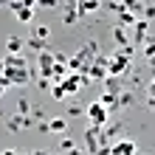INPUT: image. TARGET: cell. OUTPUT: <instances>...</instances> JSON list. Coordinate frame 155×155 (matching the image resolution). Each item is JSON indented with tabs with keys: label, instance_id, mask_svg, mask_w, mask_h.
Returning <instances> with one entry per match:
<instances>
[{
	"label": "cell",
	"instance_id": "32",
	"mask_svg": "<svg viewBox=\"0 0 155 155\" xmlns=\"http://www.w3.org/2000/svg\"><path fill=\"white\" fill-rule=\"evenodd\" d=\"M31 118H34V121H42L45 113H42V110H31Z\"/></svg>",
	"mask_w": 155,
	"mask_h": 155
},
{
	"label": "cell",
	"instance_id": "7",
	"mask_svg": "<svg viewBox=\"0 0 155 155\" xmlns=\"http://www.w3.org/2000/svg\"><path fill=\"white\" fill-rule=\"evenodd\" d=\"M51 68H54V51L37 54V71H40L42 79H51Z\"/></svg>",
	"mask_w": 155,
	"mask_h": 155
},
{
	"label": "cell",
	"instance_id": "20",
	"mask_svg": "<svg viewBox=\"0 0 155 155\" xmlns=\"http://www.w3.org/2000/svg\"><path fill=\"white\" fill-rule=\"evenodd\" d=\"M107 8H110L113 14H121V12H127V8H130V3H127V0H110V3H104Z\"/></svg>",
	"mask_w": 155,
	"mask_h": 155
},
{
	"label": "cell",
	"instance_id": "1",
	"mask_svg": "<svg viewBox=\"0 0 155 155\" xmlns=\"http://www.w3.org/2000/svg\"><path fill=\"white\" fill-rule=\"evenodd\" d=\"M130 68H133V62L127 57H121L118 51H113L110 57H107V76H118L121 79L124 74H130Z\"/></svg>",
	"mask_w": 155,
	"mask_h": 155
},
{
	"label": "cell",
	"instance_id": "9",
	"mask_svg": "<svg viewBox=\"0 0 155 155\" xmlns=\"http://www.w3.org/2000/svg\"><path fill=\"white\" fill-rule=\"evenodd\" d=\"M31 124H34V118H31V116H20V113H17V116H12V118L6 121L8 133H20V130H28Z\"/></svg>",
	"mask_w": 155,
	"mask_h": 155
},
{
	"label": "cell",
	"instance_id": "29",
	"mask_svg": "<svg viewBox=\"0 0 155 155\" xmlns=\"http://www.w3.org/2000/svg\"><path fill=\"white\" fill-rule=\"evenodd\" d=\"M51 96L57 99V102H68V96H65V90H62L59 85H54V87H51Z\"/></svg>",
	"mask_w": 155,
	"mask_h": 155
},
{
	"label": "cell",
	"instance_id": "30",
	"mask_svg": "<svg viewBox=\"0 0 155 155\" xmlns=\"http://www.w3.org/2000/svg\"><path fill=\"white\" fill-rule=\"evenodd\" d=\"M147 107H150V110H155V82L150 85V93H147Z\"/></svg>",
	"mask_w": 155,
	"mask_h": 155
},
{
	"label": "cell",
	"instance_id": "37",
	"mask_svg": "<svg viewBox=\"0 0 155 155\" xmlns=\"http://www.w3.org/2000/svg\"><path fill=\"white\" fill-rule=\"evenodd\" d=\"M0 118H3V110H0Z\"/></svg>",
	"mask_w": 155,
	"mask_h": 155
},
{
	"label": "cell",
	"instance_id": "19",
	"mask_svg": "<svg viewBox=\"0 0 155 155\" xmlns=\"http://www.w3.org/2000/svg\"><path fill=\"white\" fill-rule=\"evenodd\" d=\"M68 130V118H51L48 121V133H65Z\"/></svg>",
	"mask_w": 155,
	"mask_h": 155
},
{
	"label": "cell",
	"instance_id": "17",
	"mask_svg": "<svg viewBox=\"0 0 155 155\" xmlns=\"http://www.w3.org/2000/svg\"><path fill=\"white\" fill-rule=\"evenodd\" d=\"M23 45H25L23 37H8V40H6V54H20Z\"/></svg>",
	"mask_w": 155,
	"mask_h": 155
},
{
	"label": "cell",
	"instance_id": "4",
	"mask_svg": "<svg viewBox=\"0 0 155 155\" xmlns=\"http://www.w3.org/2000/svg\"><path fill=\"white\" fill-rule=\"evenodd\" d=\"M85 76L90 79V82H99V79H107V57H99L87 65V71H85Z\"/></svg>",
	"mask_w": 155,
	"mask_h": 155
},
{
	"label": "cell",
	"instance_id": "31",
	"mask_svg": "<svg viewBox=\"0 0 155 155\" xmlns=\"http://www.w3.org/2000/svg\"><path fill=\"white\" fill-rule=\"evenodd\" d=\"M37 85H40V90H51V87H54L51 79H37Z\"/></svg>",
	"mask_w": 155,
	"mask_h": 155
},
{
	"label": "cell",
	"instance_id": "13",
	"mask_svg": "<svg viewBox=\"0 0 155 155\" xmlns=\"http://www.w3.org/2000/svg\"><path fill=\"white\" fill-rule=\"evenodd\" d=\"M96 102L102 104V107H104V110L110 113V116H113V113L118 110V96H113V93H102V96L96 99Z\"/></svg>",
	"mask_w": 155,
	"mask_h": 155
},
{
	"label": "cell",
	"instance_id": "2",
	"mask_svg": "<svg viewBox=\"0 0 155 155\" xmlns=\"http://www.w3.org/2000/svg\"><path fill=\"white\" fill-rule=\"evenodd\" d=\"M85 116H87L90 127H104L107 121H110V113H107L99 102H90V104L85 107Z\"/></svg>",
	"mask_w": 155,
	"mask_h": 155
},
{
	"label": "cell",
	"instance_id": "15",
	"mask_svg": "<svg viewBox=\"0 0 155 155\" xmlns=\"http://www.w3.org/2000/svg\"><path fill=\"white\" fill-rule=\"evenodd\" d=\"M113 42L118 45V48L130 45V34H127V28H121V25H116V28H113Z\"/></svg>",
	"mask_w": 155,
	"mask_h": 155
},
{
	"label": "cell",
	"instance_id": "36",
	"mask_svg": "<svg viewBox=\"0 0 155 155\" xmlns=\"http://www.w3.org/2000/svg\"><path fill=\"white\" fill-rule=\"evenodd\" d=\"M17 155H34V152H17Z\"/></svg>",
	"mask_w": 155,
	"mask_h": 155
},
{
	"label": "cell",
	"instance_id": "33",
	"mask_svg": "<svg viewBox=\"0 0 155 155\" xmlns=\"http://www.w3.org/2000/svg\"><path fill=\"white\" fill-rule=\"evenodd\" d=\"M0 155H17L14 150H3V152H0Z\"/></svg>",
	"mask_w": 155,
	"mask_h": 155
},
{
	"label": "cell",
	"instance_id": "35",
	"mask_svg": "<svg viewBox=\"0 0 155 155\" xmlns=\"http://www.w3.org/2000/svg\"><path fill=\"white\" fill-rule=\"evenodd\" d=\"M34 155H51V152H42V150H40V152H34Z\"/></svg>",
	"mask_w": 155,
	"mask_h": 155
},
{
	"label": "cell",
	"instance_id": "27",
	"mask_svg": "<svg viewBox=\"0 0 155 155\" xmlns=\"http://www.w3.org/2000/svg\"><path fill=\"white\" fill-rule=\"evenodd\" d=\"M71 150H76V144L71 141V138H62V141H59V152H62V155H68Z\"/></svg>",
	"mask_w": 155,
	"mask_h": 155
},
{
	"label": "cell",
	"instance_id": "23",
	"mask_svg": "<svg viewBox=\"0 0 155 155\" xmlns=\"http://www.w3.org/2000/svg\"><path fill=\"white\" fill-rule=\"evenodd\" d=\"M135 102V93L133 90H121V93H118V107H130Z\"/></svg>",
	"mask_w": 155,
	"mask_h": 155
},
{
	"label": "cell",
	"instance_id": "5",
	"mask_svg": "<svg viewBox=\"0 0 155 155\" xmlns=\"http://www.w3.org/2000/svg\"><path fill=\"white\" fill-rule=\"evenodd\" d=\"M74 57L82 62V65H85V71H87V65H90V62H93L96 57H99V42L96 40H90V42H85V45H82V48L74 54Z\"/></svg>",
	"mask_w": 155,
	"mask_h": 155
},
{
	"label": "cell",
	"instance_id": "28",
	"mask_svg": "<svg viewBox=\"0 0 155 155\" xmlns=\"http://www.w3.org/2000/svg\"><path fill=\"white\" fill-rule=\"evenodd\" d=\"M144 57H147V59H152V57H155V37H150V40H147V45H144Z\"/></svg>",
	"mask_w": 155,
	"mask_h": 155
},
{
	"label": "cell",
	"instance_id": "24",
	"mask_svg": "<svg viewBox=\"0 0 155 155\" xmlns=\"http://www.w3.org/2000/svg\"><path fill=\"white\" fill-rule=\"evenodd\" d=\"M82 113H85V107H82L79 102H71V104H68V116H71V118H79Z\"/></svg>",
	"mask_w": 155,
	"mask_h": 155
},
{
	"label": "cell",
	"instance_id": "34",
	"mask_svg": "<svg viewBox=\"0 0 155 155\" xmlns=\"http://www.w3.org/2000/svg\"><path fill=\"white\" fill-rule=\"evenodd\" d=\"M3 93H6V85H3V82H0V99H3Z\"/></svg>",
	"mask_w": 155,
	"mask_h": 155
},
{
	"label": "cell",
	"instance_id": "3",
	"mask_svg": "<svg viewBox=\"0 0 155 155\" xmlns=\"http://www.w3.org/2000/svg\"><path fill=\"white\" fill-rule=\"evenodd\" d=\"M102 144H107L102 138V127H87L85 130V150H87V155H96Z\"/></svg>",
	"mask_w": 155,
	"mask_h": 155
},
{
	"label": "cell",
	"instance_id": "14",
	"mask_svg": "<svg viewBox=\"0 0 155 155\" xmlns=\"http://www.w3.org/2000/svg\"><path fill=\"white\" fill-rule=\"evenodd\" d=\"M121 90H127V87L121 85V79H118V76H107V79H104V93H113V96H118Z\"/></svg>",
	"mask_w": 155,
	"mask_h": 155
},
{
	"label": "cell",
	"instance_id": "25",
	"mask_svg": "<svg viewBox=\"0 0 155 155\" xmlns=\"http://www.w3.org/2000/svg\"><path fill=\"white\" fill-rule=\"evenodd\" d=\"M25 45H28L31 51H37V54H42V51H48V48H45V42H40V40H34V37H28V40H25Z\"/></svg>",
	"mask_w": 155,
	"mask_h": 155
},
{
	"label": "cell",
	"instance_id": "12",
	"mask_svg": "<svg viewBox=\"0 0 155 155\" xmlns=\"http://www.w3.org/2000/svg\"><path fill=\"white\" fill-rule=\"evenodd\" d=\"M96 8H102L99 0H79V3H76V14L79 17H87V14H93Z\"/></svg>",
	"mask_w": 155,
	"mask_h": 155
},
{
	"label": "cell",
	"instance_id": "26",
	"mask_svg": "<svg viewBox=\"0 0 155 155\" xmlns=\"http://www.w3.org/2000/svg\"><path fill=\"white\" fill-rule=\"evenodd\" d=\"M141 14H144L141 20H147V23H150V20H155V6H152V3H144V8H141Z\"/></svg>",
	"mask_w": 155,
	"mask_h": 155
},
{
	"label": "cell",
	"instance_id": "22",
	"mask_svg": "<svg viewBox=\"0 0 155 155\" xmlns=\"http://www.w3.org/2000/svg\"><path fill=\"white\" fill-rule=\"evenodd\" d=\"M31 37H34V40H40V42H48V37H51V28H48V25H37Z\"/></svg>",
	"mask_w": 155,
	"mask_h": 155
},
{
	"label": "cell",
	"instance_id": "21",
	"mask_svg": "<svg viewBox=\"0 0 155 155\" xmlns=\"http://www.w3.org/2000/svg\"><path fill=\"white\" fill-rule=\"evenodd\" d=\"M31 110H34V107H31V102L25 96L17 99V113H20V116H31Z\"/></svg>",
	"mask_w": 155,
	"mask_h": 155
},
{
	"label": "cell",
	"instance_id": "10",
	"mask_svg": "<svg viewBox=\"0 0 155 155\" xmlns=\"http://www.w3.org/2000/svg\"><path fill=\"white\" fill-rule=\"evenodd\" d=\"M3 68H14V71H20V68H28V62H25V57L23 54H6L3 59Z\"/></svg>",
	"mask_w": 155,
	"mask_h": 155
},
{
	"label": "cell",
	"instance_id": "11",
	"mask_svg": "<svg viewBox=\"0 0 155 155\" xmlns=\"http://www.w3.org/2000/svg\"><path fill=\"white\" fill-rule=\"evenodd\" d=\"M121 130H124V124H121V121H113V124L107 121V124L102 127V138H104L107 144H110V141L116 138V135H121Z\"/></svg>",
	"mask_w": 155,
	"mask_h": 155
},
{
	"label": "cell",
	"instance_id": "8",
	"mask_svg": "<svg viewBox=\"0 0 155 155\" xmlns=\"http://www.w3.org/2000/svg\"><path fill=\"white\" fill-rule=\"evenodd\" d=\"M59 87L65 90V96L71 99V96H76L79 90H82V79H79V74H68L65 79L59 82Z\"/></svg>",
	"mask_w": 155,
	"mask_h": 155
},
{
	"label": "cell",
	"instance_id": "16",
	"mask_svg": "<svg viewBox=\"0 0 155 155\" xmlns=\"http://www.w3.org/2000/svg\"><path fill=\"white\" fill-rule=\"evenodd\" d=\"M79 20V14H76V3H68L65 6V12H62V23L65 25H74Z\"/></svg>",
	"mask_w": 155,
	"mask_h": 155
},
{
	"label": "cell",
	"instance_id": "6",
	"mask_svg": "<svg viewBox=\"0 0 155 155\" xmlns=\"http://www.w3.org/2000/svg\"><path fill=\"white\" fill-rule=\"evenodd\" d=\"M110 155H138V144L130 138H118L110 144Z\"/></svg>",
	"mask_w": 155,
	"mask_h": 155
},
{
	"label": "cell",
	"instance_id": "18",
	"mask_svg": "<svg viewBox=\"0 0 155 155\" xmlns=\"http://www.w3.org/2000/svg\"><path fill=\"white\" fill-rule=\"evenodd\" d=\"M135 20H138V17H135V14L130 12V8L118 14V25H121V28H130V25H135Z\"/></svg>",
	"mask_w": 155,
	"mask_h": 155
}]
</instances>
